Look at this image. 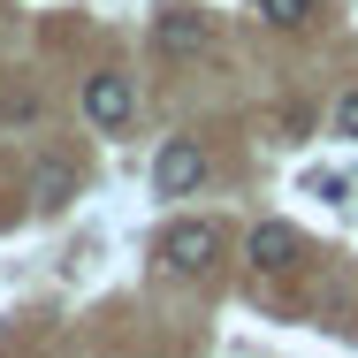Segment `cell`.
Returning a JSON list of instances; mask_svg holds the SVG:
<instances>
[{"label": "cell", "instance_id": "cell-5", "mask_svg": "<svg viewBox=\"0 0 358 358\" xmlns=\"http://www.w3.org/2000/svg\"><path fill=\"white\" fill-rule=\"evenodd\" d=\"M69 199H76V168L69 160H38V168H31V206H38V214H62Z\"/></svg>", "mask_w": 358, "mask_h": 358}, {"label": "cell", "instance_id": "cell-1", "mask_svg": "<svg viewBox=\"0 0 358 358\" xmlns=\"http://www.w3.org/2000/svg\"><path fill=\"white\" fill-rule=\"evenodd\" d=\"M160 259H168L176 275H206L221 259V229L214 221H176V229L160 236Z\"/></svg>", "mask_w": 358, "mask_h": 358}, {"label": "cell", "instance_id": "cell-4", "mask_svg": "<svg viewBox=\"0 0 358 358\" xmlns=\"http://www.w3.org/2000/svg\"><path fill=\"white\" fill-rule=\"evenodd\" d=\"M84 115H92V122H99V130H122V122H130V115H138V92H130V76H92V84H84Z\"/></svg>", "mask_w": 358, "mask_h": 358}, {"label": "cell", "instance_id": "cell-6", "mask_svg": "<svg viewBox=\"0 0 358 358\" xmlns=\"http://www.w3.org/2000/svg\"><path fill=\"white\" fill-rule=\"evenodd\" d=\"M152 38H160V54H199V46H206V15H191V8H168V15L152 23Z\"/></svg>", "mask_w": 358, "mask_h": 358}, {"label": "cell", "instance_id": "cell-2", "mask_svg": "<svg viewBox=\"0 0 358 358\" xmlns=\"http://www.w3.org/2000/svg\"><path fill=\"white\" fill-rule=\"evenodd\" d=\"M152 183H160V199H191V191L206 183V152L191 138H168L160 160H152Z\"/></svg>", "mask_w": 358, "mask_h": 358}, {"label": "cell", "instance_id": "cell-3", "mask_svg": "<svg viewBox=\"0 0 358 358\" xmlns=\"http://www.w3.org/2000/svg\"><path fill=\"white\" fill-rule=\"evenodd\" d=\"M244 252H252V267H267V275H289V267L305 259V236H297L289 221H259V229L244 236Z\"/></svg>", "mask_w": 358, "mask_h": 358}, {"label": "cell", "instance_id": "cell-8", "mask_svg": "<svg viewBox=\"0 0 358 358\" xmlns=\"http://www.w3.org/2000/svg\"><path fill=\"white\" fill-rule=\"evenodd\" d=\"M336 130H343V138H358V92L343 99V107H336Z\"/></svg>", "mask_w": 358, "mask_h": 358}, {"label": "cell", "instance_id": "cell-7", "mask_svg": "<svg viewBox=\"0 0 358 358\" xmlns=\"http://www.w3.org/2000/svg\"><path fill=\"white\" fill-rule=\"evenodd\" d=\"M259 15H267L275 31H297V23L313 15V0H259Z\"/></svg>", "mask_w": 358, "mask_h": 358}]
</instances>
